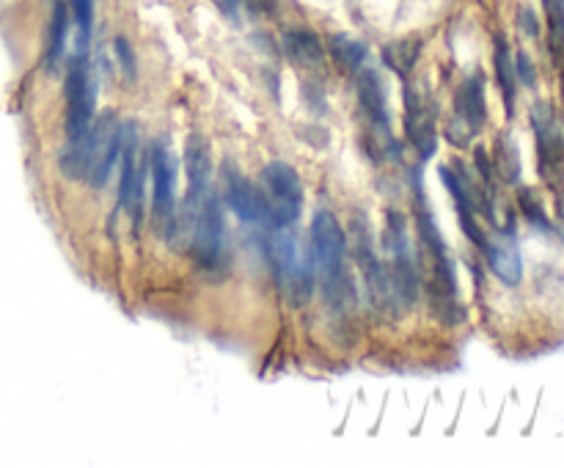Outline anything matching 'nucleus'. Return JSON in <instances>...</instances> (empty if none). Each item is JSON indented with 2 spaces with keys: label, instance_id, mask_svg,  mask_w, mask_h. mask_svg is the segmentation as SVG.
I'll use <instances>...</instances> for the list:
<instances>
[{
  "label": "nucleus",
  "instance_id": "nucleus-4",
  "mask_svg": "<svg viewBox=\"0 0 564 468\" xmlns=\"http://www.w3.org/2000/svg\"><path fill=\"white\" fill-rule=\"evenodd\" d=\"M185 240L190 243V251L201 268H221L226 257V215H223V199L218 196V190H210V196L201 201V207L185 229Z\"/></svg>",
  "mask_w": 564,
  "mask_h": 468
},
{
  "label": "nucleus",
  "instance_id": "nucleus-3",
  "mask_svg": "<svg viewBox=\"0 0 564 468\" xmlns=\"http://www.w3.org/2000/svg\"><path fill=\"white\" fill-rule=\"evenodd\" d=\"M259 190L265 196L270 229L292 226L298 221L303 204H306V193H303V179L289 163H284V160L267 163L262 168V177H259Z\"/></svg>",
  "mask_w": 564,
  "mask_h": 468
},
{
  "label": "nucleus",
  "instance_id": "nucleus-5",
  "mask_svg": "<svg viewBox=\"0 0 564 468\" xmlns=\"http://www.w3.org/2000/svg\"><path fill=\"white\" fill-rule=\"evenodd\" d=\"M124 122L119 113L105 111L94 116L89 133H86V182L91 188H105L113 168L122 155Z\"/></svg>",
  "mask_w": 564,
  "mask_h": 468
},
{
  "label": "nucleus",
  "instance_id": "nucleus-22",
  "mask_svg": "<svg viewBox=\"0 0 564 468\" xmlns=\"http://www.w3.org/2000/svg\"><path fill=\"white\" fill-rule=\"evenodd\" d=\"M493 171H496L498 177L509 182V185H515L520 179V155H518V146L515 141L509 138V135H498L496 141V157H493Z\"/></svg>",
  "mask_w": 564,
  "mask_h": 468
},
{
  "label": "nucleus",
  "instance_id": "nucleus-16",
  "mask_svg": "<svg viewBox=\"0 0 564 468\" xmlns=\"http://www.w3.org/2000/svg\"><path fill=\"white\" fill-rule=\"evenodd\" d=\"M493 64H496V80L501 97H504V108L507 116L515 113V97H518V75H515V58L509 45L498 36L496 39V53H493Z\"/></svg>",
  "mask_w": 564,
  "mask_h": 468
},
{
  "label": "nucleus",
  "instance_id": "nucleus-27",
  "mask_svg": "<svg viewBox=\"0 0 564 468\" xmlns=\"http://www.w3.org/2000/svg\"><path fill=\"white\" fill-rule=\"evenodd\" d=\"M553 193H556V221H559V232L564 240V188L553 190Z\"/></svg>",
  "mask_w": 564,
  "mask_h": 468
},
{
  "label": "nucleus",
  "instance_id": "nucleus-18",
  "mask_svg": "<svg viewBox=\"0 0 564 468\" xmlns=\"http://www.w3.org/2000/svg\"><path fill=\"white\" fill-rule=\"evenodd\" d=\"M328 50H331V58L336 61V67L344 69V72H350V75H355L358 69H364L366 58H369V47L347 34L331 36Z\"/></svg>",
  "mask_w": 564,
  "mask_h": 468
},
{
  "label": "nucleus",
  "instance_id": "nucleus-28",
  "mask_svg": "<svg viewBox=\"0 0 564 468\" xmlns=\"http://www.w3.org/2000/svg\"><path fill=\"white\" fill-rule=\"evenodd\" d=\"M267 3H273V0H267Z\"/></svg>",
  "mask_w": 564,
  "mask_h": 468
},
{
  "label": "nucleus",
  "instance_id": "nucleus-11",
  "mask_svg": "<svg viewBox=\"0 0 564 468\" xmlns=\"http://www.w3.org/2000/svg\"><path fill=\"white\" fill-rule=\"evenodd\" d=\"M438 108L432 105L430 91L424 86L405 89V135L421 160H430L438 149Z\"/></svg>",
  "mask_w": 564,
  "mask_h": 468
},
{
  "label": "nucleus",
  "instance_id": "nucleus-12",
  "mask_svg": "<svg viewBox=\"0 0 564 468\" xmlns=\"http://www.w3.org/2000/svg\"><path fill=\"white\" fill-rule=\"evenodd\" d=\"M358 105L364 111L366 127L372 135V144L383 149V155H391L394 135H391V116H388V102L383 80L375 69H358Z\"/></svg>",
  "mask_w": 564,
  "mask_h": 468
},
{
  "label": "nucleus",
  "instance_id": "nucleus-21",
  "mask_svg": "<svg viewBox=\"0 0 564 468\" xmlns=\"http://www.w3.org/2000/svg\"><path fill=\"white\" fill-rule=\"evenodd\" d=\"M69 17L78 28V45H75V53H83L89 56L91 47V34H94V0H69Z\"/></svg>",
  "mask_w": 564,
  "mask_h": 468
},
{
  "label": "nucleus",
  "instance_id": "nucleus-23",
  "mask_svg": "<svg viewBox=\"0 0 564 468\" xmlns=\"http://www.w3.org/2000/svg\"><path fill=\"white\" fill-rule=\"evenodd\" d=\"M113 53H116V61H119V67H122V75L130 83H135L138 78V64H135V53H133V45L124 39V36H116L113 39Z\"/></svg>",
  "mask_w": 564,
  "mask_h": 468
},
{
  "label": "nucleus",
  "instance_id": "nucleus-15",
  "mask_svg": "<svg viewBox=\"0 0 564 468\" xmlns=\"http://www.w3.org/2000/svg\"><path fill=\"white\" fill-rule=\"evenodd\" d=\"M281 45H284V53L295 67L317 69L325 61L320 36L309 28H289L287 34L281 36Z\"/></svg>",
  "mask_w": 564,
  "mask_h": 468
},
{
  "label": "nucleus",
  "instance_id": "nucleus-13",
  "mask_svg": "<svg viewBox=\"0 0 564 468\" xmlns=\"http://www.w3.org/2000/svg\"><path fill=\"white\" fill-rule=\"evenodd\" d=\"M221 199L229 210L240 218L243 223H262L270 229L267 223V204L262 190L256 182L245 177L243 171L237 166H232L229 160L221 168Z\"/></svg>",
  "mask_w": 564,
  "mask_h": 468
},
{
  "label": "nucleus",
  "instance_id": "nucleus-19",
  "mask_svg": "<svg viewBox=\"0 0 564 468\" xmlns=\"http://www.w3.org/2000/svg\"><path fill=\"white\" fill-rule=\"evenodd\" d=\"M69 6L64 0H58L53 9V20H50V36H47V69H56L64 61V50H67V36H69Z\"/></svg>",
  "mask_w": 564,
  "mask_h": 468
},
{
  "label": "nucleus",
  "instance_id": "nucleus-17",
  "mask_svg": "<svg viewBox=\"0 0 564 468\" xmlns=\"http://www.w3.org/2000/svg\"><path fill=\"white\" fill-rule=\"evenodd\" d=\"M421 42L419 39H399L383 47V64H386L399 80H410L413 69L419 64Z\"/></svg>",
  "mask_w": 564,
  "mask_h": 468
},
{
  "label": "nucleus",
  "instance_id": "nucleus-7",
  "mask_svg": "<svg viewBox=\"0 0 564 468\" xmlns=\"http://www.w3.org/2000/svg\"><path fill=\"white\" fill-rule=\"evenodd\" d=\"M146 168L152 174V223L157 232H171L177 218V160L166 141H152L146 149Z\"/></svg>",
  "mask_w": 564,
  "mask_h": 468
},
{
  "label": "nucleus",
  "instance_id": "nucleus-9",
  "mask_svg": "<svg viewBox=\"0 0 564 468\" xmlns=\"http://www.w3.org/2000/svg\"><path fill=\"white\" fill-rule=\"evenodd\" d=\"M122 177H119V207H122L133 226H141L144 218V179H146V155L141 152V141H138V127L135 122H124L122 135Z\"/></svg>",
  "mask_w": 564,
  "mask_h": 468
},
{
  "label": "nucleus",
  "instance_id": "nucleus-10",
  "mask_svg": "<svg viewBox=\"0 0 564 468\" xmlns=\"http://www.w3.org/2000/svg\"><path fill=\"white\" fill-rule=\"evenodd\" d=\"M487 122V97H485V75L474 72L465 80L457 97H454V122L446 130V138L454 146H468L474 135Z\"/></svg>",
  "mask_w": 564,
  "mask_h": 468
},
{
  "label": "nucleus",
  "instance_id": "nucleus-2",
  "mask_svg": "<svg viewBox=\"0 0 564 468\" xmlns=\"http://www.w3.org/2000/svg\"><path fill=\"white\" fill-rule=\"evenodd\" d=\"M265 259L267 265L276 273L281 290L289 298L292 306H306L311 301V290H314V257L311 248L303 246L298 234L289 226H278L265 234Z\"/></svg>",
  "mask_w": 564,
  "mask_h": 468
},
{
  "label": "nucleus",
  "instance_id": "nucleus-25",
  "mask_svg": "<svg viewBox=\"0 0 564 468\" xmlns=\"http://www.w3.org/2000/svg\"><path fill=\"white\" fill-rule=\"evenodd\" d=\"M515 75H518V83H523L526 89H534V86H537V69H534V61H531L529 53H523V50L515 56Z\"/></svg>",
  "mask_w": 564,
  "mask_h": 468
},
{
  "label": "nucleus",
  "instance_id": "nucleus-26",
  "mask_svg": "<svg viewBox=\"0 0 564 468\" xmlns=\"http://www.w3.org/2000/svg\"><path fill=\"white\" fill-rule=\"evenodd\" d=\"M215 3H218V9H221L229 20H240V12H243L245 0H215Z\"/></svg>",
  "mask_w": 564,
  "mask_h": 468
},
{
  "label": "nucleus",
  "instance_id": "nucleus-1",
  "mask_svg": "<svg viewBox=\"0 0 564 468\" xmlns=\"http://www.w3.org/2000/svg\"><path fill=\"white\" fill-rule=\"evenodd\" d=\"M309 248L320 270L325 301L333 312H347L355 301L353 279L347 273V234L331 210L314 212Z\"/></svg>",
  "mask_w": 564,
  "mask_h": 468
},
{
  "label": "nucleus",
  "instance_id": "nucleus-8",
  "mask_svg": "<svg viewBox=\"0 0 564 468\" xmlns=\"http://www.w3.org/2000/svg\"><path fill=\"white\" fill-rule=\"evenodd\" d=\"M531 130H534V141H537L542 179L553 190H559L564 174V130L551 102L540 100L531 105Z\"/></svg>",
  "mask_w": 564,
  "mask_h": 468
},
{
  "label": "nucleus",
  "instance_id": "nucleus-24",
  "mask_svg": "<svg viewBox=\"0 0 564 468\" xmlns=\"http://www.w3.org/2000/svg\"><path fill=\"white\" fill-rule=\"evenodd\" d=\"M518 199H520V210H523V215H526L531 223H537L540 229H551V221L545 218L540 199H537L529 188H520Z\"/></svg>",
  "mask_w": 564,
  "mask_h": 468
},
{
  "label": "nucleus",
  "instance_id": "nucleus-20",
  "mask_svg": "<svg viewBox=\"0 0 564 468\" xmlns=\"http://www.w3.org/2000/svg\"><path fill=\"white\" fill-rule=\"evenodd\" d=\"M545 20H548V45L553 61L564 67V0H542Z\"/></svg>",
  "mask_w": 564,
  "mask_h": 468
},
{
  "label": "nucleus",
  "instance_id": "nucleus-6",
  "mask_svg": "<svg viewBox=\"0 0 564 468\" xmlns=\"http://www.w3.org/2000/svg\"><path fill=\"white\" fill-rule=\"evenodd\" d=\"M64 97H67V141H78L89 133L97 108V86L91 78L89 56L72 53L64 72Z\"/></svg>",
  "mask_w": 564,
  "mask_h": 468
},
{
  "label": "nucleus",
  "instance_id": "nucleus-14",
  "mask_svg": "<svg viewBox=\"0 0 564 468\" xmlns=\"http://www.w3.org/2000/svg\"><path fill=\"white\" fill-rule=\"evenodd\" d=\"M482 254L487 259V268L493 270L501 284L507 287H518L523 279V259H520L518 240H515V229L498 232L493 240L487 237V246L482 248Z\"/></svg>",
  "mask_w": 564,
  "mask_h": 468
}]
</instances>
